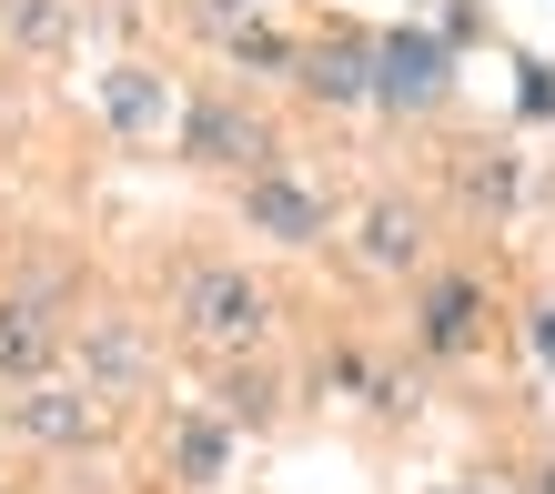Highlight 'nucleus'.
<instances>
[{"instance_id":"17","label":"nucleus","mask_w":555,"mask_h":494,"mask_svg":"<svg viewBox=\"0 0 555 494\" xmlns=\"http://www.w3.org/2000/svg\"><path fill=\"white\" fill-rule=\"evenodd\" d=\"M526 334H535V353L555 364V303H535V313H526Z\"/></svg>"},{"instance_id":"8","label":"nucleus","mask_w":555,"mask_h":494,"mask_svg":"<svg viewBox=\"0 0 555 494\" xmlns=\"http://www.w3.org/2000/svg\"><path fill=\"white\" fill-rule=\"evenodd\" d=\"M81 384L102 393V404H121V393H152V334H142L132 313L81 323Z\"/></svg>"},{"instance_id":"14","label":"nucleus","mask_w":555,"mask_h":494,"mask_svg":"<svg viewBox=\"0 0 555 494\" xmlns=\"http://www.w3.org/2000/svg\"><path fill=\"white\" fill-rule=\"evenodd\" d=\"M454 182H465L475 212H515V203H526V172H515L505 142H495V152H465V172H454Z\"/></svg>"},{"instance_id":"16","label":"nucleus","mask_w":555,"mask_h":494,"mask_svg":"<svg viewBox=\"0 0 555 494\" xmlns=\"http://www.w3.org/2000/svg\"><path fill=\"white\" fill-rule=\"evenodd\" d=\"M222 51H233L243 72H293V61H304V51H293L283 30H263V21H233V30H222Z\"/></svg>"},{"instance_id":"2","label":"nucleus","mask_w":555,"mask_h":494,"mask_svg":"<svg viewBox=\"0 0 555 494\" xmlns=\"http://www.w3.org/2000/svg\"><path fill=\"white\" fill-rule=\"evenodd\" d=\"M182 161H203V172H273L283 161V142H273V121L253 112V102H233V91H203V102L182 112Z\"/></svg>"},{"instance_id":"4","label":"nucleus","mask_w":555,"mask_h":494,"mask_svg":"<svg viewBox=\"0 0 555 494\" xmlns=\"http://www.w3.org/2000/svg\"><path fill=\"white\" fill-rule=\"evenodd\" d=\"M444 91H454V51L435 30H384L374 41V112L424 121V112H444Z\"/></svg>"},{"instance_id":"7","label":"nucleus","mask_w":555,"mask_h":494,"mask_svg":"<svg viewBox=\"0 0 555 494\" xmlns=\"http://www.w3.org/2000/svg\"><path fill=\"white\" fill-rule=\"evenodd\" d=\"M243 222H253L263 243H283V252H313L323 233H334V203L273 161V172H253V182H243Z\"/></svg>"},{"instance_id":"3","label":"nucleus","mask_w":555,"mask_h":494,"mask_svg":"<svg viewBox=\"0 0 555 494\" xmlns=\"http://www.w3.org/2000/svg\"><path fill=\"white\" fill-rule=\"evenodd\" d=\"M61 353H72V323H61V273H30L21 292H0V384H41Z\"/></svg>"},{"instance_id":"5","label":"nucleus","mask_w":555,"mask_h":494,"mask_svg":"<svg viewBox=\"0 0 555 494\" xmlns=\"http://www.w3.org/2000/svg\"><path fill=\"white\" fill-rule=\"evenodd\" d=\"M485 313H495V292H485L475 273H424V292H414V343L435 353V364H465V353L485 343Z\"/></svg>"},{"instance_id":"1","label":"nucleus","mask_w":555,"mask_h":494,"mask_svg":"<svg viewBox=\"0 0 555 494\" xmlns=\"http://www.w3.org/2000/svg\"><path fill=\"white\" fill-rule=\"evenodd\" d=\"M172 323L203 353H222V364H233V353H263V334H273V292L243 273V262H192L182 273V292H172Z\"/></svg>"},{"instance_id":"10","label":"nucleus","mask_w":555,"mask_h":494,"mask_svg":"<svg viewBox=\"0 0 555 494\" xmlns=\"http://www.w3.org/2000/svg\"><path fill=\"white\" fill-rule=\"evenodd\" d=\"M233 434H243V424L222 414V404L172 414V434H162V454H172V484H222V474H233Z\"/></svg>"},{"instance_id":"11","label":"nucleus","mask_w":555,"mask_h":494,"mask_svg":"<svg viewBox=\"0 0 555 494\" xmlns=\"http://www.w3.org/2000/svg\"><path fill=\"white\" fill-rule=\"evenodd\" d=\"M353 262L364 273H424V212L414 203H364L353 212Z\"/></svg>"},{"instance_id":"13","label":"nucleus","mask_w":555,"mask_h":494,"mask_svg":"<svg viewBox=\"0 0 555 494\" xmlns=\"http://www.w3.org/2000/svg\"><path fill=\"white\" fill-rule=\"evenodd\" d=\"M0 41L11 51H72V0H0Z\"/></svg>"},{"instance_id":"9","label":"nucleus","mask_w":555,"mask_h":494,"mask_svg":"<svg viewBox=\"0 0 555 494\" xmlns=\"http://www.w3.org/2000/svg\"><path fill=\"white\" fill-rule=\"evenodd\" d=\"M293 81H304L323 112H353V102H374V41L334 30V41H313L304 61H293Z\"/></svg>"},{"instance_id":"6","label":"nucleus","mask_w":555,"mask_h":494,"mask_svg":"<svg viewBox=\"0 0 555 494\" xmlns=\"http://www.w3.org/2000/svg\"><path fill=\"white\" fill-rule=\"evenodd\" d=\"M11 434H21V444H41V454H72V444L102 434V393H91L81 374H72V384L41 374V384H21V393H11Z\"/></svg>"},{"instance_id":"15","label":"nucleus","mask_w":555,"mask_h":494,"mask_svg":"<svg viewBox=\"0 0 555 494\" xmlns=\"http://www.w3.org/2000/svg\"><path fill=\"white\" fill-rule=\"evenodd\" d=\"M222 414H233L243 434H253V424H273V414H283V393H273V374L253 364V353H233V364H222Z\"/></svg>"},{"instance_id":"12","label":"nucleus","mask_w":555,"mask_h":494,"mask_svg":"<svg viewBox=\"0 0 555 494\" xmlns=\"http://www.w3.org/2000/svg\"><path fill=\"white\" fill-rule=\"evenodd\" d=\"M162 112H172V91H162V72H142V61H121V72H102V121L121 131V142H152Z\"/></svg>"}]
</instances>
